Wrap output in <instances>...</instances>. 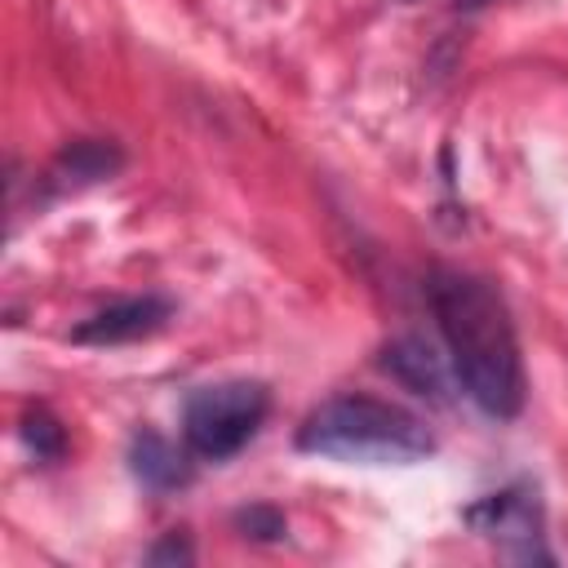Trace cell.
Returning a JSON list of instances; mask_svg holds the SVG:
<instances>
[{"instance_id":"1","label":"cell","mask_w":568,"mask_h":568,"mask_svg":"<svg viewBox=\"0 0 568 568\" xmlns=\"http://www.w3.org/2000/svg\"><path fill=\"white\" fill-rule=\"evenodd\" d=\"M426 302L470 404L497 422L519 417L524 359H519V337L501 293L479 275L435 266L426 275Z\"/></svg>"},{"instance_id":"2","label":"cell","mask_w":568,"mask_h":568,"mask_svg":"<svg viewBox=\"0 0 568 568\" xmlns=\"http://www.w3.org/2000/svg\"><path fill=\"white\" fill-rule=\"evenodd\" d=\"M297 448L364 466H413L435 453L430 426L377 395H333L297 426Z\"/></svg>"},{"instance_id":"3","label":"cell","mask_w":568,"mask_h":568,"mask_svg":"<svg viewBox=\"0 0 568 568\" xmlns=\"http://www.w3.org/2000/svg\"><path fill=\"white\" fill-rule=\"evenodd\" d=\"M266 408H271V395L262 382L235 377V382L200 386L182 404L186 448L204 462H226L257 435V426L266 422Z\"/></svg>"},{"instance_id":"4","label":"cell","mask_w":568,"mask_h":568,"mask_svg":"<svg viewBox=\"0 0 568 568\" xmlns=\"http://www.w3.org/2000/svg\"><path fill=\"white\" fill-rule=\"evenodd\" d=\"M462 519L479 532V537H488V541H497V550L506 555V559H519V564H550L555 555L546 550V532H541V497H537V484H528V479H519V484H510V488H501V493H488V497H479V501H470L466 510H462Z\"/></svg>"},{"instance_id":"5","label":"cell","mask_w":568,"mask_h":568,"mask_svg":"<svg viewBox=\"0 0 568 568\" xmlns=\"http://www.w3.org/2000/svg\"><path fill=\"white\" fill-rule=\"evenodd\" d=\"M173 315V302L160 293H142V297H120L102 311H93L89 320H80L71 328V342L80 346H120V342H138L151 337L155 328H164Z\"/></svg>"},{"instance_id":"6","label":"cell","mask_w":568,"mask_h":568,"mask_svg":"<svg viewBox=\"0 0 568 568\" xmlns=\"http://www.w3.org/2000/svg\"><path fill=\"white\" fill-rule=\"evenodd\" d=\"M382 373H390L404 390L430 399V404H448V373H444V359L435 355V346L417 333H404L395 342L382 346Z\"/></svg>"},{"instance_id":"7","label":"cell","mask_w":568,"mask_h":568,"mask_svg":"<svg viewBox=\"0 0 568 568\" xmlns=\"http://www.w3.org/2000/svg\"><path fill=\"white\" fill-rule=\"evenodd\" d=\"M124 164V151L115 142H102V138H75L67 142L53 164L44 169V186L53 195H67V191H84V186H98L106 178H115Z\"/></svg>"},{"instance_id":"8","label":"cell","mask_w":568,"mask_h":568,"mask_svg":"<svg viewBox=\"0 0 568 568\" xmlns=\"http://www.w3.org/2000/svg\"><path fill=\"white\" fill-rule=\"evenodd\" d=\"M129 470L151 493H173V488H186L191 484L186 453L178 444H169L164 435H155V430H138L129 439Z\"/></svg>"},{"instance_id":"9","label":"cell","mask_w":568,"mask_h":568,"mask_svg":"<svg viewBox=\"0 0 568 568\" xmlns=\"http://www.w3.org/2000/svg\"><path fill=\"white\" fill-rule=\"evenodd\" d=\"M22 444L36 453V462H58L67 453V430L49 408H27L22 413Z\"/></svg>"},{"instance_id":"10","label":"cell","mask_w":568,"mask_h":568,"mask_svg":"<svg viewBox=\"0 0 568 568\" xmlns=\"http://www.w3.org/2000/svg\"><path fill=\"white\" fill-rule=\"evenodd\" d=\"M231 524L240 528V537H253V541H280L288 532V524L275 506H244L231 515Z\"/></svg>"},{"instance_id":"11","label":"cell","mask_w":568,"mask_h":568,"mask_svg":"<svg viewBox=\"0 0 568 568\" xmlns=\"http://www.w3.org/2000/svg\"><path fill=\"white\" fill-rule=\"evenodd\" d=\"M191 559H195V550H191V541L178 537V532H169L164 541H155V546L146 550V564H191Z\"/></svg>"},{"instance_id":"12","label":"cell","mask_w":568,"mask_h":568,"mask_svg":"<svg viewBox=\"0 0 568 568\" xmlns=\"http://www.w3.org/2000/svg\"><path fill=\"white\" fill-rule=\"evenodd\" d=\"M484 4H493V0H457V9H484Z\"/></svg>"}]
</instances>
